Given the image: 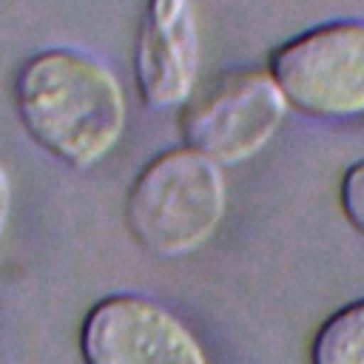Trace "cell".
Wrapping results in <instances>:
<instances>
[{"instance_id": "5b68a950", "label": "cell", "mask_w": 364, "mask_h": 364, "mask_svg": "<svg viewBox=\"0 0 364 364\" xmlns=\"http://www.w3.org/2000/svg\"><path fill=\"white\" fill-rule=\"evenodd\" d=\"M80 353L85 364H208L179 316L134 293L105 296L85 313Z\"/></svg>"}, {"instance_id": "6da1fadb", "label": "cell", "mask_w": 364, "mask_h": 364, "mask_svg": "<svg viewBox=\"0 0 364 364\" xmlns=\"http://www.w3.org/2000/svg\"><path fill=\"white\" fill-rule=\"evenodd\" d=\"M11 97L28 136L77 171L105 159L125 128V94L117 74L77 48L31 54L17 68Z\"/></svg>"}, {"instance_id": "ba28073f", "label": "cell", "mask_w": 364, "mask_h": 364, "mask_svg": "<svg viewBox=\"0 0 364 364\" xmlns=\"http://www.w3.org/2000/svg\"><path fill=\"white\" fill-rule=\"evenodd\" d=\"M341 208L350 225L364 233V159L353 162L341 176Z\"/></svg>"}, {"instance_id": "52a82bcc", "label": "cell", "mask_w": 364, "mask_h": 364, "mask_svg": "<svg viewBox=\"0 0 364 364\" xmlns=\"http://www.w3.org/2000/svg\"><path fill=\"white\" fill-rule=\"evenodd\" d=\"M313 364H364V299L336 310L316 333Z\"/></svg>"}, {"instance_id": "7a4b0ae2", "label": "cell", "mask_w": 364, "mask_h": 364, "mask_svg": "<svg viewBox=\"0 0 364 364\" xmlns=\"http://www.w3.org/2000/svg\"><path fill=\"white\" fill-rule=\"evenodd\" d=\"M222 165L182 145L156 154L125 199L131 236L156 256H185L205 245L225 216Z\"/></svg>"}, {"instance_id": "8992f818", "label": "cell", "mask_w": 364, "mask_h": 364, "mask_svg": "<svg viewBox=\"0 0 364 364\" xmlns=\"http://www.w3.org/2000/svg\"><path fill=\"white\" fill-rule=\"evenodd\" d=\"M202 37L193 0H148L136 46L134 80L148 108H176L193 97Z\"/></svg>"}, {"instance_id": "9c48e42d", "label": "cell", "mask_w": 364, "mask_h": 364, "mask_svg": "<svg viewBox=\"0 0 364 364\" xmlns=\"http://www.w3.org/2000/svg\"><path fill=\"white\" fill-rule=\"evenodd\" d=\"M9 210H11V185H9L6 168L0 165V236H3L6 222H9Z\"/></svg>"}, {"instance_id": "3957f363", "label": "cell", "mask_w": 364, "mask_h": 364, "mask_svg": "<svg viewBox=\"0 0 364 364\" xmlns=\"http://www.w3.org/2000/svg\"><path fill=\"white\" fill-rule=\"evenodd\" d=\"M270 77L307 117L364 114V23L336 20L290 37L270 57Z\"/></svg>"}, {"instance_id": "277c9868", "label": "cell", "mask_w": 364, "mask_h": 364, "mask_svg": "<svg viewBox=\"0 0 364 364\" xmlns=\"http://www.w3.org/2000/svg\"><path fill=\"white\" fill-rule=\"evenodd\" d=\"M287 114V100L270 71L236 68L185 102L182 134L191 148L219 165H239L259 154Z\"/></svg>"}]
</instances>
